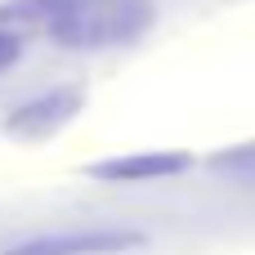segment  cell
Returning a JSON list of instances; mask_svg holds the SVG:
<instances>
[{
    "label": "cell",
    "mask_w": 255,
    "mask_h": 255,
    "mask_svg": "<svg viewBox=\"0 0 255 255\" xmlns=\"http://www.w3.org/2000/svg\"><path fill=\"white\" fill-rule=\"evenodd\" d=\"M152 27L148 0H63L49 18V36L63 49H117Z\"/></svg>",
    "instance_id": "obj_1"
},
{
    "label": "cell",
    "mask_w": 255,
    "mask_h": 255,
    "mask_svg": "<svg viewBox=\"0 0 255 255\" xmlns=\"http://www.w3.org/2000/svg\"><path fill=\"white\" fill-rule=\"evenodd\" d=\"M134 247H143V233L134 229H63V233L27 238L4 255H117Z\"/></svg>",
    "instance_id": "obj_2"
},
{
    "label": "cell",
    "mask_w": 255,
    "mask_h": 255,
    "mask_svg": "<svg viewBox=\"0 0 255 255\" xmlns=\"http://www.w3.org/2000/svg\"><path fill=\"white\" fill-rule=\"evenodd\" d=\"M193 157L188 152H130V157H112V161H94L90 175L108 179V184H139V179H166L188 170Z\"/></svg>",
    "instance_id": "obj_4"
},
{
    "label": "cell",
    "mask_w": 255,
    "mask_h": 255,
    "mask_svg": "<svg viewBox=\"0 0 255 255\" xmlns=\"http://www.w3.org/2000/svg\"><path fill=\"white\" fill-rule=\"evenodd\" d=\"M76 108H81V90H49V94L22 103L9 117V134H18V139H45L58 126H67L76 117Z\"/></svg>",
    "instance_id": "obj_3"
},
{
    "label": "cell",
    "mask_w": 255,
    "mask_h": 255,
    "mask_svg": "<svg viewBox=\"0 0 255 255\" xmlns=\"http://www.w3.org/2000/svg\"><path fill=\"white\" fill-rule=\"evenodd\" d=\"M220 170H255V148H238V152H224L215 157Z\"/></svg>",
    "instance_id": "obj_5"
},
{
    "label": "cell",
    "mask_w": 255,
    "mask_h": 255,
    "mask_svg": "<svg viewBox=\"0 0 255 255\" xmlns=\"http://www.w3.org/2000/svg\"><path fill=\"white\" fill-rule=\"evenodd\" d=\"M18 49H22V45H18V36L0 27V67H9V63L18 58Z\"/></svg>",
    "instance_id": "obj_6"
}]
</instances>
